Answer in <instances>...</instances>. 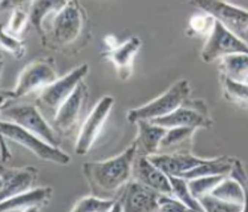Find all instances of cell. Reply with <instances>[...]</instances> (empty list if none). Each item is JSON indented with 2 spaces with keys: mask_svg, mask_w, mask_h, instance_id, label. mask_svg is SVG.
<instances>
[{
  "mask_svg": "<svg viewBox=\"0 0 248 212\" xmlns=\"http://www.w3.org/2000/svg\"><path fill=\"white\" fill-rule=\"evenodd\" d=\"M233 161L235 158L232 157H218L213 159L207 158L203 163L185 172L182 177L190 181L194 178L210 177V175H228L232 168Z\"/></svg>",
  "mask_w": 248,
  "mask_h": 212,
  "instance_id": "obj_21",
  "label": "cell"
},
{
  "mask_svg": "<svg viewBox=\"0 0 248 212\" xmlns=\"http://www.w3.org/2000/svg\"><path fill=\"white\" fill-rule=\"evenodd\" d=\"M215 23H217V20L211 15L206 14V12L197 14V15L190 17L186 32H187L188 36H193V37L207 39L208 36L211 35V32H213Z\"/></svg>",
  "mask_w": 248,
  "mask_h": 212,
  "instance_id": "obj_28",
  "label": "cell"
},
{
  "mask_svg": "<svg viewBox=\"0 0 248 212\" xmlns=\"http://www.w3.org/2000/svg\"><path fill=\"white\" fill-rule=\"evenodd\" d=\"M71 0H32L30 4V23L39 33L43 43H46L43 24L48 16L59 14Z\"/></svg>",
  "mask_w": 248,
  "mask_h": 212,
  "instance_id": "obj_20",
  "label": "cell"
},
{
  "mask_svg": "<svg viewBox=\"0 0 248 212\" xmlns=\"http://www.w3.org/2000/svg\"><path fill=\"white\" fill-rule=\"evenodd\" d=\"M199 203L202 204L203 211L206 212H240L243 211L242 204L236 203H230L214 197L211 194L204 195L199 199Z\"/></svg>",
  "mask_w": 248,
  "mask_h": 212,
  "instance_id": "obj_30",
  "label": "cell"
},
{
  "mask_svg": "<svg viewBox=\"0 0 248 212\" xmlns=\"http://www.w3.org/2000/svg\"><path fill=\"white\" fill-rule=\"evenodd\" d=\"M159 192L154 191L150 187L145 186L137 181H129L122 191L117 195L114 211L138 212V211H158V197Z\"/></svg>",
  "mask_w": 248,
  "mask_h": 212,
  "instance_id": "obj_12",
  "label": "cell"
},
{
  "mask_svg": "<svg viewBox=\"0 0 248 212\" xmlns=\"http://www.w3.org/2000/svg\"><path fill=\"white\" fill-rule=\"evenodd\" d=\"M198 129L194 127H170L161 142V149H174L178 146H190Z\"/></svg>",
  "mask_w": 248,
  "mask_h": 212,
  "instance_id": "obj_27",
  "label": "cell"
},
{
  "mask_svg": "<svg viewBox=\"0 0 248 212\" xmlns=\"http://www.w3.org/2000/svg\"><path fill=\"white\" fill-rule=\"evenodd\" d=\"M136 154L137 143L133 142L121 154L107 161L85 162L82 165V174L92 194L101 197H116L133 179V162Z\"/></svg>",
  "mask_w": 248,
  "mask_h": 212,
  "instance_id": "obj_1",
  "label": "cell"
},
{
  "mask_svg": "<svg viewBox=\"0 0 248 212\" xmlns=\"http://www.w3.org/2000/svg\"><path fill=\"white\" fill-rule=\"evenodd\" d=\"M220 76L235 81L248 80V53H232L219 60Z\"/></svg>",
  "mask_w": 248,
  "mask_h": 212,
  "instance_id": "obj_22",
  "label": "cell"
},
{
  "mask_svg": "<svg viewBox=\"0 0 248 212\" xmlns=\"http://www.w3.org/2000/svg\"><path fill=\"white\" fill-rule=\"evenodd\" d=\"M114 101L116 100L113 96H104L88 114L77 136L76 146H75L77 155L89 154L92 147L94 146V143L101 134L105 122L108 121V117L113 109Z\"/></svg>",
  "mask_w": 248,
  "mask_h": 212,
  "instance_id": "obj_9",
  "label": "cell"
},
{
  "mask_svg": "<svg viewBox=\"0 0 248 212\" xmlns=\"http://www.w3.org/2000/svg\"><path fill=\"white\" fill-rule=\"evenodd\" d=\"M30 23V12H27L23 8H15L12 10L8 24L3 27V30L14 36H20L23 30H26L27 24Z\"/></svg>",
  "mask_w": 248,
  "mask_h": 212,
  "instance_id": "obj_31",
  "label": "cell"
},
{
  "mask_svg": "<svg viewBox=\"0 0 248 212\" xmlns=\"http://www.w3.org/2000/svg\"><path fill=\"white\" fill-rule=\"evenodd\" d=\"M240 37H242V39H243V40L246 41V43H247V44H248V30H246V32H244L243 35L240 36Z\"/></svg>",
  "mask_w": 248,
  "mask_h": 212,
  "instance_id": "obj_37",
  "label": "cell"
},
{
  "mask_svg": "<svg viewBox=\"0 0 248 212\" xmlns=\"http://www.w3.org/2000/svg\"><path fill=\"white\" fill-rule=\"evenodd\" d=\"M247 82H248V80H247Z\"/></svg>",
  "mask_w": 248,
  "mask_h": 212,
  "instance_id": "obj_39",
  "label": "cell"
},
{
  "mask_svg": "<svg viewBox=\"0 0 248 212\" xmlns=\"http://www.w3.org/2000/svg\"><path fill=\"white\" fill-rule=\"evenodd\" d=\"M188 210L177 197L167 194H161L158 197V211H186Z\"/></svg>",
  "mask_w": 248,
  "mask_h": 212,
  "instance_id": "obj_34",
  "label": "cell"
},
{
  "mask_svg": "<svg viewBox=\"0 0 248 212\" xmlns=\"http://www.w3.org/2000/svg\"><path fill=\"white\" fill-rule=\"evenodd\" d=\"M132 177L134 181L150 187L154 191L159 194H167L171 195V184L170 178L166 172H163L159 167L153 163L147 155L136 154L134 162H133Z\"/></svg>",
  "mask_w": 248,
  "mask_h": 212,
  "instance_id": "obj_15",
  "label": "cell"
},
{
  "mask_svg": "<svg viewBox=\"0 0 248 212\" xmlns=\"http://www.w3.org/2000/svg\"><path fill=\"white\" fill-rule=\"evenodd\" d=\"M223 97L233 105L240 107H248V82L247 81H235L228 77L220 76Z\"/></svg>",
  "mask_w": 248,
  "mask_h": 212,
  "instance_id": "obj_24",
  "label": "cell"
},
{
  "mask_svg": "<svg viewBox=\"0 0 248 212\" xmlns=\"http://www.w3.org/2000/svg\"><path fill=\"white\" fill-rule=\"evenodd\" d=\"M57 78V71L51 60L40 59L31 62L20 72L15 88L12 91H1V107L5 106L7 100H17L33 91H41Z\"/></svg>",
  "mask_w": 248,
  "mask_h": 212,
  "instance_id": "obj_4",
  "label": "cell"
},
{
  "mask_svg": "<svg viewBox=\"0 0 248 212\" xmlns=\"http://www.w3.org/2000/svg\"><path fill=\"white\" fill-rule=\"evenodd\" d=\"M188 3L211 15L236 35L242 36L248 30V10L231 4L227 0H188Z\"/></svg>",
  "mask_w": 248,
  "mask_h": 212,
  "instance_id": "obj_11",
  "label": "cell"
},
{
  "mask_svg": "<svg viewBox=\"0 0 248 212\" xmlns=\"http://www.w3.org/2000/svg\"><path fill=\"white\" fill-rule=\"evenodd\" d=\"M169 178H170V184H171L172 197H175L178 200H181L183 204H186L188 210L203 211L202 204L191 194L187 179H185L183 177H175V175H170Z\"/></svg>",
  "mask_w": 248,
  "mask_h": 212,
  "instance_id": "obj_25",
  "label": "cell"
},
{
  "mask_svg": "<svg viewBox=\"0 0 248 212\" xmlns=\"http://www.w3.org/2000/svg\"><path fill=\"white\" fill-rule=\"evenodd\" d=\"M228 175L233 178L235 181H238L239 184L243 188L244 197H246V199H244V211H248V174L240 159L235 158L232 168H231V171H230Z\"/></svg>",
  "mask_w": 248,
  "mask_h": 212,
  "instance_id": "obj_33",
  "label": "cell"
},
{
  "mask_svg": "<svg viewBox=\"0 0 248 212\" xmlns=\"http://www.w3.org/2000/svg\"><path fill=\"white\" fill-rule=\"evenodd\" d=\"M0 130H1V136H5L8 141L15 142L17 145L26 147L28 151L35 154L41 161L53 162L62 166H65L71 162V157L66 152L60 150L59 146H53L39 136L28 132L24 127L19 126L14 122L1 120Z\"/></svg>",
  "mask_w": 248,
  "mask_h": 212,
  "instance_id": "obj_5",
  "label": "cell"
},
{
  "mask_svg": "<svg viewBox=\"0 0 248 212\" xmlns=\"http://www.w3.org/2000/svg\"><path fill=\"white\" fill-rule=\"evenodd\" d=\"M88 72H89V65L81 64L71 72H68L65 76L59 77L55 82H52L51 85H48L40 91L35 104L46 118L53 120L59 107L75 91L78 84L84 81Z\"/></svg>",
  "mask_w": 248,
  "mask_h": 212,
  "instance_id": "obj_3",
  "label": "cell"
},
{
  "mask_svg": "<svg viewBox=\"0 0 248 212\" xmlns=\"http://www.w3.org/2000/svg\"><path fill=\"white\" fill-rule=\"evenodd\" d=\"M149 159L159 167L167 175H175V177H182L185 172L191 170L198 165H201L206 161L207 158L195 157L188 152H171V154H154L150 155Z\"/></svg>",
  "mask_w": 248,
  "mask_h": 212,
  "instance_id": "obj_18",
  "label": "cell"
},
{
  "mask_svg": "<svg viewBox=\"0 0 248 212\" xmlns=\"http://www.w3.org/2000/svg\"><path fill=\"white\" fill-rule=\"evenodd\" d=\"M153 122L166 129L170 127L210 129L214 123L206 102L203 100H191L190 97L172 113L157 118Z\"/></svg>",
  "mask_w": 248,
  "mask_h": 212,
  "instance_id": "obj_10",
  "label": "cell"
},
{
  "mask_svg": "<svg viewBox=\"0 0 248 212\" xmlns=\"http://www.w3.org/2000/svg\"><path fill=\"white\" fill-rule=\"evenodd\" d=\"M191 94V85L187 80L177 81L171 88L163 91L161 96L154 98L145 105L138 106L126 113L127 121L137 123L141 120L154 121L157 118L165 117L178 109Z\"/></svg>",
  "mask_w": 248,
  "mask_h": 212,
  "instance_id": "obj_2",
  "label": "cell"
},
{
  "mask_svg": "<svg viewBox=\"0 0 248 212\" xmlns=\"http://www.w3.org/2000/svg\"><path fill=\"white\" fill-rule=\"evenodd\" d=\"M52 194L53 190L51 187H33L0 202V211H39L49 203Z\"/></svg>",
  "mask_w": 248,
  "mask_h": 212,
  "instance_id": "obj_17",
  "label": "cell"
},
{
  "mask_svg": "<svg viewBox=\"0 0 248 212\" xmlns=\"http://www.w3.org/2000/svg\"><path fill=\"white\" fill-rule=\"evenodd\" d=\"M142 46V41L137 36H132L124 43L117 44L105 52L108 60L111 61L117 72V76L122 81L129 80L133 75V62Z\"/></svg>",
  "mask_w": 248,
  "mask_h": 212,
  "instance_id": "obj_16",
  "label": "cell"
},
{
  "mask_svg": "<svg viewBox=\"0 0 248 212\" xmlns=\"http://www.w3.org/2000/svg\"><path fill=\"white\" fill-rule=\"evenodd\" d=\"M88 97V88L84 81L78 84L75 91L66 98V101L59 107L56 116L52 120V126L57 134L66 136L73 132L82 114V109Z\"/></svg>",
  "mask_w": 248,
  "mask_h": 212,
  "instance_id": "obj_13",
  "label": "cell"
},
{
  "mask_svg": "<svg viewBox=\"0 0 248 212\" xmlns=\"http://www.w3.org/2000/svg\"><path fill=\"white\" fill-rule=\"evenodd\" d=\"M232 53H248V44L235 32L217 21L211 35L204 41L201 59L210 64Z\"/></svg>",
  "mask_w": 248,
  "mask_h": 212,
  "instance_id": "obj_8",
  "label": "cell"
},
{
  "mask_svg": "<svg viewBox=\"0 0 248 212\" xmlns=\"http://www.w3.org/2000/svg\"><path fill=\"white\" fill-rule=\"evenodd\" d=\"M11 158H12V152L8 150V146H7V138L3 136L1 138V163L5 165Z\"/></svg>",
  "mask_w": 248,
  "mask_h": 212,
  "instance_id": "obj_36",
  "label": "cell"
},
{
  "mask_svg": "<svg viewBox=\"0 0 248 212\" xmlns=\"http://www.w3.org/2000/svg\"><path fill=\"white\" fill-rule=\"evenodd\" d=\"M116 204V197H101L97 195H89L78 199L71 211L76 212H113Z\"/></svg>",
  "mask_w": 248,
  "mask_h": 212,
  "instance_id": "obj_26",
  "label": "cell"
},
{
  "mask_svg": "<svg viewBox=\"0 0 248 212\" xmlns=\"http://www.w3.org/2000/svg\"><path fill=\"white\" fill-rule=\"evenodd\" d=\"M137 126V138L134 141L137 143V152L147 157L158 154L161 150V142L167 132L166 127L146 120L138 121Z\"/></svg>",
  "mask_w": 248,
  "mask_h": 212,
  "instance_id": "obj_19",
  "label": "cell"
},
{
  "mask_svg": "<svg viewBox=\"0 0 248 212\" xmlns=\"http://www.w3.org/2000/svg\"><path fill=\"white\" fill-rule=\"evenodd\" d=\"M211 195L219 197V199H223L226 202L242 204L244 211V199H246V197H244L243 188L239 184L238 181H235L230 175H226L215 186V188L211 191Z\"/></svg>",
  "mask_w": 248,
  "mask_h": 212,
  "instance_id": "obj_23",
  "label": "cell"
},
{
  "mask_svg": "<svg viewBox=\"0 0 248 212\" xmlns=\"http://www.w3.org/2000/svg\"><path fill=\"white\" fill-rule=\"evenodd\" d=\"M85 26L84 10L78 0H71L62 10L53 16L51 26L52 40L56 45L66 46L80 37Z\"/></svg>",
  "mask_w": 248,
  "mask_h": 212,
  "instance_id": "obj_7",
  "label": "cell"
},
{
  "mask_svg": "<svg viewBox=\"0 0 248 212\" xmlns=\"http://www.w3.org/2000/svg\"><path fill=\"white\" fill-rule=\"evenodd\" d=\"M37 177L36 167H3L0 171V202L33 188Z\"/></svg>",
  "mask_w": 248,
  "mask_h": 212,
  "instance_id": "obj_14",
  "label": "cell"
},
{
  "mask_svg": "<svg viewBox=\"0 0 248 212\" xmlns=\"http://www.w3.org/2000/svg\"><path fill=\"white\" fill-rule=\"evenodd\" d=\"M227 1H230V0H227Z\"/></svg>",
  "mask_w": 248,
  "mask_h": 212,
  "instance_id": "obj_38",
  "label": "cell"
},
{
  "mask_svg": "<svg viewBox=\"0 0 248 212\" xmlns=\"http://www.w3.org/2000/svg\"><path fill=\"white\" fill-rule=\"evenodd\" d=\"M1 46H3L4 51L10 52L11 55L17 60H20L26 56L27 48L24 41L19 40L17 36L11 35L4 30H3V33H1Z\"/></svg>",
  "mask_w": 248,
  "mask_h": 212,
  "instance_id": "obj_32",
  "label": "cell"
},
{
  "mask_svg": "<svg viewBox=\"0 0 248 212\" xmlns=\"http://www.w3.org/2000/svg\"><path fill=\"white\" fill-rule=\"evenodd\" d=\"M226 175H210V177L194 178L188 181V186L191 190V194L197 197L198 200L204 195L211 194L215 186L218 184Z\"/></svg>",
  "mask_w": 248,
  "mask_h": 212,
  "instance_id": "obj_29",
  "label": "cell"
},
{
  "mask_svg": "<svg viewBox=\"0 0 248 212\" xmlns=\"http://www.w3.org/2000/svg\"><path fill=\"white\" fill-rule=\"evenodd\" d=\"M1 120L14 122L28 132L43 138L53 146L60 145V138L52 125L48 123L44 114L36 105H20L1 107Z\"/></svg>",
  "mask_w": 248,
  "mask_h": 212,
  "instance_id": "obj_6",
  "label": "cell"
},
{
  "mask_svg": "<svg viewBox=\"0 0 248 212\" xmlns=\"http://www.w3.org/2000/svg\"><path fill=\"white\" fill-rule=\"evenodd\" d=\"M27 3H32V0H1L0 3V10L5 12V11L15 10V8H19L21 5L27 4Z\"/></svg>",
  "mask_w": 248,
  "mask_h": 212,
  "instance_id": "obj_35",
  "label": "cell"
}]
</instances>
